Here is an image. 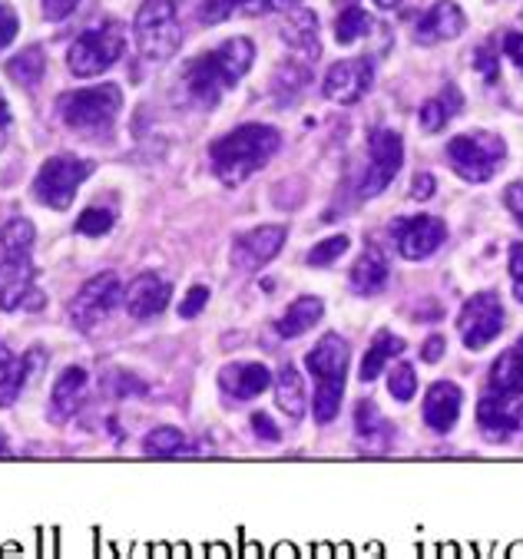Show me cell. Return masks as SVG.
Here are the masks:
<instances>
[{
	"instance_id": "obj_13",
	"label": "cell",
	"mask_w": 523,
	"mask_h": 559,
	"mask_svg": "<svg viewBox=\"0 0 523 559\" xmlns=\"http://www.w3.org/2000/svg\"><path fill=\"white\" fill-rule=\"evenodd\" d=\"M368 153H371V163L361 179V199H375L394 182V176L404 166V140H401V133L378 127L368 136Z\"/></svg>"
},
{
	"instance_id": "obj_5",
	"label": "cell",
	"mask_w": 523,
	"mask_h": 559,
	"mask_svg": "<svg viewBox=\"0 0 523 559\" xmlns=\"http://www.w3.org/2000/svg\"><path fill=\"white\" fill-rule=\"evenodd\" d=\"M348 342L342 334L329 331L319 338V345L305 355V371L316 378V401H311V414H316L319 424H332L342 411V394H345V381H348Z\"/></svg>"
},
{
	"instance_id": "obj_9",
	"label": "cell",
	"mask_w": 523,
	"mask_h": 559,
	"mask_svg": "<svg viewBox=\"0 0 523 559\" xmlns=\"http://www.w3.org/2000/svg\"><path fill=\"white\" fill-rule=\"evenodd\" d=\"M93 159H80V156H70V153H60V156H50L37 176H34V199L47 209H57V212H67L73 205V195L76 189L93 176Z\"/></svg>"
},
{
	"instance_id": "obj_28",
	"label": "cell",
	"mask_w": 523,
	"mask_h": 559,
	"mask_svg": "<svg viewBox=\"0 0 523 559\" xmlns=\"http://www.w3.org/2000/svg\"><path fill=\"white\" fill-rule=\"evenodd\" d=\"M388 278H391V265H388V259H384V252L378 246H368L358 255V262L352 265V288L361 298H371V295L384 292Z\"/></svg>"
},
{
	"instance_id": "obj_43",
	"label": "cell",
	"mask_w": 523,
	"mask_h": 559,
	"mask_svg": "<svg viewBox=\"0 0 523 559\" xmlns=\"http://www.w3.org/2000/svg\"><path fill=\"white\" fill-rule=\"evenodd\" d=\"M503 205H507V212L513 215V222L523 229V182H510L507 189H503Z\"/></svg>"
},
{
	"instance_id": "obj_42",
	"label": "cell",
	"mask_w": 523,
	"mask_h": 559,
	"mask_svg": "<svg viewBox=\"0 0 523 559\" xmlns=\"http://www.w3.org/2000/svg\"><path fill=\"white\" fill-rule=\"evenodd\" d=\"M17 31H21V21H17V14H14V8L0 0V50L14 44Z\"/></svg>"
},
{
	"instance_id": "obj_29",
	"label": "cell",
	"mask_w": 523,
	"mask_h": 559,
	"mask_svg": "<svg viewBox=\"0 0 523 559\" xmlns=\"http://www.w3.org/2000/svg\"><path fill=\"white\" fill-rule=\"evenodd\" d=\"M487 391H500V394L523 397V334L490 365Z\"/></svg>"
},
{
	"instance_id": "obj_19",
	"label": "cell",
	"mask_w": 523,
	"mask_h": 559,
	"mask_svg": "<svg viewBox=\"0 0 523 559\" xmlns=\"http://www.w3.org/2000/svg\"><path fill=\"white\" fill-rule=\"evenodd\" d=\"M169 295H173V285L156 275V272H143L130 282V288L123 292V301H127V311L130 318L136 321H150L156 314H163L169 308Z\"/></svg>"
},
{
	"instance_id": "obj_12",
	"label": "cell",
	"mask_w": 523,
	"mask_h": 559,
	"mask_svg": "<svg viewBox=\"0 0 523 559\" xmlns=\"http://www.w3.org/2000/svg\"><path fill=\"white\" fill-rule=\"evenodd\" d=\"M391 236L401 259L421 262L448 242V222L438 215H401L391 222Z\"/></svg>"
},
{
	"instance_id": "obj_51",
	"label": "cell",
	"mask_w": 523,
	"mask_h": 559,
	"mask_svg": "<svg viewBox=\"0 0 523 559\" xmlns=\"http://www.w3.org/2000/svg\"><path fill=\"white\" fill-rule=\"evenodd\" d=\"M375 4H378L381 11H397V8H401V0H375Z\"/></svg>"
},
{
	"instance_id": "obj_21",
	"label": "cell",
	"mask_w": 523,
	"mask_h": 559,
	"mask_svg": "<svg viewBox=\"0 0 523 559\" xmlns=\"http://www.w3.org/2000/svg\"><path fill=\"white\" fill-rule=\"evenodd\" d=\"M301 0H202L199 21L223 24L229 17H265V14H288Z\"/></svg>"
},
{
	"instance_id": "obj_14",
	"label": "cell",
	"mask_w": 523,
	"mask_h": 559,
	"mask_svg": "<svg viewBox=\"0 0 523 559\" xmlns=\"http://www.w3.org/2000/svg\"><path fill=\"white\" fill-rule=\"evenodd\" d=\"M477 427L487 443H507L513 433H523V401L513 394L487 391L477 404Z\"/></svg>"
},
{
	"instance_id": "obj_46",
	"label": "cell",
	"mask_w": 523,
	"mask_h": 559,
	"mask_svg": "<svg viewBox=\"0 0 523 559\" xmlns=\"http://www.w3.org/2000/svg\"><path fill=\"white\" fill-rule=\"evenodd\" d=\"M80 8V0H44V17L47 21H67Z\"/></svg>"
},
{
	"instance_id": "obj_40",
	"label": "cell",
	"mask_w": 523,
	"mask_h": 559,
	"mask_svg": "<svg viewBox=\"0 0 523 559\" xmlns=\"http://www.w3.org/2000/svg\"><path fill=\"white\" fill-rule=\"evenodd\" d=\"M209 298H213V292H209L205 285H192V288L186 292L182 305H179V318H182V321L199 318V314H202V308L209 305Z\"/></svg>"
},
{
	"instance_id": "obj_6",
	"label": "cell",
	"mask_w": 523,
	"mask_h": 559,
	"mask_svg": "<svg viewBox=\"0 0 523 559\" xmlns=\"http://www.w3.org/2000/svg\"><path fill=\"white\" fill-rule=\"evenodd\" d=\"M133 37L140 57L153 67L176 57V50L182 47V27L173 0H143L133 21Z\"/></svg>"
},
{
	"instance_id": "obj_23",
	"label": "cell",
	"mask_w": 523,
	"mask_h": 559,
	"mask_svg": "<svg viewBox=\"0 0 523 559\" xmlns=\"http://www.w3.org/2000/svg\"><path fill=\"white\" fill-rule=\"evenodd\" d=\"M355 437L368 454H388L394 443V424L381 414V407L371 397L358 401L355 407Z\"/></svg>"
},
{
	"instance_id": "obj_31",
	"label": "cell",
	"mask_w": 523,
	"mask_h": 559,
	"mask_svg": "<svg viewBox=\"0 0 523 559\" xmlns=\"http://www.w3.org/2000/svg\"><path fill=\"white\" fill-rule=\"evenodd\" d=\"M272 388H275V404H278V411H282L292 424H298V420L305 417V384H301V374H298L292 365H282L278 374H275V381H272Z\"/></svg>"
},
{
	"instance_id": "obj_11",
	"label": "cell",
	"mask_w": 523,
	"mask_h": 559,
	"mask_svg": "<svg viewBox=\"0 0 523 559\" xmlns=\"http://www.w3.org/2000/svg\"><path fill=\"white\" fill-rule=\"evenodd\" d=\"M123 301V285L114 272H103V275H93L80 292L76 298L70 301L67 308V318L76 331L90 334L99 321H107L114 314V308Z\"/></svg>"
},
{
	"instance_id": "obj_39",
	"label": "cell",
	"mask_w": 523,
	"mask_h": 559,
	"mask_svg": "<svg viewBox=\"0 0 523 559\" xmlns=\"http://www.w3.org/2000/svg\"><path fill=\"white\" fill-rule=\"evenodd\" d=\"M474 70H477L490 86L500 83V40H484V44L474 50Z\"/></svg>"
},
{
	"instance_id": "obj_50",
	"label": "cell",
	"mask_w": 523,
	"mask_h": 559,
	"mask_svg": "<svg viewBox=\"0 0 523 559\" xmlns=\"http://www.w3.org/2000/svg\"><path fill=\"white\" fill-rule=\"evenodd\" d=\"M0 457H11V440L4 430H0Z\"/></svg>"
},
{
	"instance_id": "obj_8",
	"label": "cell",
	"mask_w": 523,
	"mask_h": 559,
	"mask_svg": "<svg viewBox=\"0 0 523 559\" xmlns=\"http://www.w3.org/2000/svg\"><path fill=\"white\" fill-rule=\"evenodd\" d=\"M507 159V143L497 133L471 130L448 143V163L464 182H490Z\"/></svg>"
},
{
	"instance_id": "obj_25",
	"label": "cell",
	"mask_w": 523,
	"mask_h": 559,
	"mask_svg": "<svg viewBox=\"0 0 523 559\" xmlns=\"http://www.w3.org/2000/svg\"><path fill=\"white\" fill-rule=\"evenodd\" d=\"M282 40L305 53V60H319L322 57V40H319V17L311 14L308 8H292L288 11V24L282 27Z\"/></svg>"
},
{
	"instance_id": "obj_38",
	"label": "cell",
	"mask_w": 523,
	"mask_h": 559,
	"mask_svg": "<svg viewBox=\"0 0 523 559\" xmlns=\"http://www.w3.org/2000/svg\"><path fill=\"white\" fill-rule=\"evenodd\" d=\"M388 394L397 401V404H407V401H414V394H417V374H414V368L411 365H394L391 371H388Z\"/></svg>"
},
{
	"instance_id": "obj_3",
	"label": "cell",
	"mask_w": 523,
	"mask_h": 559,
	"mask_svg": "<svg viewBox=\"0 0 523 559\" xmlns=\"http://www.w3.org/2000/svg\"><path fill=\"white\" fill-rule=\"evenodd\" d=\"M278 146H282V133L275 127L246 123L209 143V163H213V173L223 186L236 189L249 176H255L262 166H269Z\"/></svg>"
},
{
	"instance_id": "obj_24",
	"label": "cell",
	"mask_w": 523,
	"mask_h": 559,
	"mask_svg": "<svg viewBox=\"0 0 523 559\" xmlns=\"http://www.w3.org/2000/svg\"><path fill=\"white\" fill-rule=\"evenodd\" d=\"M86 388H90V374L80 365L63 368V374L54 381V391H50V411H47L50 420L67 424L70 417H76V411L86 401Z\"/></svg>"
},
{
	"instance_id": "obj_34",
	"label": "cell",
	"mask_w": 523,
	"mask_h": 559,
	"mask_svg": "<svg viewBox=\"0 0 523 559\" xmlns=\"http://www.w3.org/2000/svg\"><path fill=\"white\" fill-rule=\"evenodd\" d=\"M371 31H375V17H371L365 8H348V11H342L338 21H335V40H338L342 47H352L355 40L368 37Z\"/></svg>"
},
{
	"instance_id": "obj_33",
	"label": "cell",
	"mask_w": 523,
	"mask_h": 559,
	"mask_svg": "<svg viewBox=\"0 0 523 559\" xmlns=\"http://www.w3.org/2000/svg\"><path fill=\"white\" fill-rule=\"evenodd\" d=\"M189 451L186 447V437L179 427H156L146 433L143 440V454L146 457H159V461H169V457H182Z\"/></svg>"
},
{
	"instance_id": "obj_44",
	"label": "cell",
	"mask_w": 523,
	"mask_h": 559,
	"mask_svg": "<svg viewBox=\"0 0 523 559\" xmlns=\"http://www.w3.org/2000/svg\"><path fill=\"white\" fill-rule=\"evenodd\" d=\"M252 430H255L259 440H269V443H278V440H282V430L272 424V417H269L265 411H255V414H252Z\"/></svg>"
},
{
	"instance_id": "obj_47",
	"label": "cell",
	"mask_w": 523,
	"mask_h": 559,
	"mask_svg": "<svg viewBox=\"0 0 523 559\" xmlns=\"http://www.w3.org/2000/svg\"><path fill=\"white\" fill-rule=\"evenodd\" d=\"M435 189H438V182H435L431 173H417L411 179V199H417V202H428L435 195Z\"/></svg>"
},
{
	"instance_id": "obj_22",
	"label": "cell",
	"mask_w": 523,
	"mask_h": 559,
	"mask_svg": "<svg viewBox=\"0 0 523 559\" xmlns=\"http://www.w3.org/2000/svg\"><path fill=\"white\" fill-rule=\"evenodd\" d=\"M464 391L454 381H435L425 394V424L435 433H451L461 420Z\"/></svg>"
},
{
	"instance_id": "obj_41",
	"label": "cell",
	"mask_w": 523,
	"mask_h": 559,
	"mask_svg": "<svg viewBox=\"0 0 523 559\" xmlns=\"http://www.w3.org/2000/svg\"><path fill=\"white\" fill-rule=\"evenodd\" d=\"M507 269H510V282H513V298L523 301V242H510Z\"/></svg>"
},
{
	"instance_id": "obj_2",
	"label": "cell",
	"mask_w": 523,
	"mask_h": 559,
	"mask_svg": "<svg viewBox=\"0 0 523 559\" xmlns=\"http://www.w3.org/2000/svg\"><path fill=\"white\" fill-rule=\"evenodd\" d=\"M255 63V47L249 37H229L223 40L216 50H205L199 57H192L186 67H182V83H186V93L205 106L213 109L219 106V99L252 70Z\"/></svg>"
},
{
	"instance_id": "obj_35",
	"label": "cell",
	"mask_w": 523,
	"mask_h": 559,
	"mask_svg": "<svg viewBox=\"0 0 523 559\" xmlns=\"http://www.w3.org/2000/svg\"><path fill=\"white\" fill-rule=\"evenodd\" d=\"M44 70H47V57L40 47H27L24 53H17L11 63H8V73L21 83V86H37L44 80Z\"/></svg>"
},
{
	"instance_id": "obj_27",
	"label": "cell",
	"mask_w": 523,
	"mask_h": 559,
	"mask_svg": "<svg viewBox=\"0 0 523 559\" xmlns=\"http://www.w3.org/2000/svg\"><path fill=\"white\" fill-rule=\"evenodd\" d=\"M322 314H325V301L319 298V295H301V298H295L285 311H282V318L275 321V331H278V338H301L305 331H311L319 321H322Z\"/></svg>"
},
{
	"instance_id": "obj_7",
	"label": "cell",
	"mask_w": 523,
	"mask_h": 559,
	"mask_svg": "<svg viewBox=\"0 0 523 559\" xmlns=\"http://www.w3.org/2000/svg\"><path fill=\"white\" fill-rule=\"evenodd\" d=\"M127 50V34H123V24L120 21H103L96 27H86L67 50V67L73 76L80 80H90V76H99L107 73L110 67L120 63Z\"/></svg>"
},
{
	"instance_id": "obj_4",
	"label": "cell",
	"mask_w": 523,
	"mask_h": 559,
	"mask_svg": "<svg viewBox=\"0 0 523 559\" xmlns=\"http://www.w3.org/2000/svg\"><path fill=\"white\" fill-rule=\"evenodd\" d=\"M123 109V90L117 83L83 86L57 96V117L67 130L83 133L86 140H110Z\"/></svg>"
},
{
	"instance_id": "obj_26",
	"label": "cell",
	"mask_w": 523,
	"mask_h": 559,
	"mask_svg": "<svg viewBox=\"0 0 523 559\" xmlns=\"http://www.w3.org/2000/svg\"><path fill=\"white\" fill-rule=\"evenodd\" d=\"M464 109V96L457 90V83H444L438 96H431L425 106H421V114H417V123H421L425 133H441L448 130V123L457 120V114Z\"/></svg>"
},
{
	"instance_id": "obj_32",
	"label": "cell",
	"mask_w": 523,
	"mask_h": 559,
	"mask_svg": "<svg viewBox=\"0 0 523 559\" xmlns=\"http://www.w3.org/2000/svg\"><path fill=\"white\" fill-rule=\"evenodd\" d=\"M308 83H311V70L301 67V63H295V60H288V63H282V67L275 70V76H272V93H275L278 103H295L298 93H301Z\"/></svg>"
},
{
	"instance_id": "obj_1",
	"label": "cell",
	"mask_w": 523,
	"mask_h": 559,
	"mask_svg": "<svg viewBox=\"0 0 523 559\" xmlns=\"http://www.w3.org/2000/svg\"><path fill=\"white\" fill-rule=\"evenodd\" d=\"M34 242L37 229L27 218H11L0 226V308L4 311H40L47 305L37 285Z\"/></svg>"
},
{
	"instance_id": "obj_48",
	"label": "cell",
	"mask_w": 523,
	"mask_h": 559,
	"mask_svg": "<svg viewBox=\"0 0 523 559\" xmlns=\"http://www.w3.org/2000/svg\"><path fill=\"white\" fill-rule=\"evenodd\" d=\"M444 348H448V342L441 338V334H431V338L425 342V348H421V361L438 365V361L444 358Z\"/></svg>"
},
{
	"instance_id": "obj_16",
	"label": "cell",
	"mask_w": 523,
	"mask_h": 559,
	"mask_svg": "<svg viewBox=\"0 0 523 559\" xmlns=\"http://www.w3.org/2000/svg\"><path fill=\"white\" fill-rule=\"evenodd\" d=\"M371 83H375V63L368 57H352V60H338L329 67L322 80V93L332 103L352 106L371 90Z\"/></svg>"
},
{
	"instance_id": "obj_36",
	"label": "cell",
	"mask_w": 523,
	"mask_h": 559,
	"mask_svg": "<svg viewBox=\"0 0 523 559\" xmlns=\"http://www.w3.org/2000/svg\"><path fill=\"white\" fill-rule=\"evenodd\" d=\"M114 226H117V212L110 205H90V209H83L76 215V233L80 236H90V239L107 236Z\"/></svg>"
},
{
	"instance_id": "obj_20",
	"label": "cell",
	"mask_w": 523,
	"mask_h": 559,
	"mask_svg": "<svg viewBox=\"0 0 523 559\" xmlns=\"http://www.w3.org/2000/svg\"><path fill=\"white\" fill-rule=\"evenodd\" d=\"M272 381H275V374L259 361H236L219 371V388L236 404L255 401L259 394H265L272 388Z\"/></svg>"
},
{
	"instance_id": "obj_45",
	"label": "cell",
	"mask_w": 523,
	"mask_h": 559,
	"mask_svg": "<svg viewBox=\"0 0 523 559\" xmlns=\"http://www.w3.org/2000/svg\"><path fill=\"white\" fill-rule=\"evenodd\" d=\"M500 50H503V57H510V60L516 63V70L523 73V34L507 31V34L500 37Z\"/></svg>"
},
{
	"instance_id": "obj_49",
	"label": "cell",
	"mask_w": 523,
	"mask_h": 559,
	"mask_svg": "<svg viewBox=\"0 0 523 559\" xmlns=\"http://www.w3.org/2000/svg\"><path fill=\"white\" fill-rule=\"evenodd\" d=\"M11 123H14V117H11V103H8L4 93H0V146H4L8 133H11Z\"/></svg>"
},
{
	"instance_id": "obj_37",
	"label": "cell",
	"mask_w": 523,
	"mask_h": 559,
	"mask_svg": "<svg viewBox=\"0 0 523 559\" xmlns=\"http://www.w3.org/2000/svg\"><path fill=\"white\" fill-rule=\"evenodd\" d=\"M348 246H352L348 236H329L325 242H319L316 249H311V252L305 255V262H308L311 269H329V265H335V262L348 252Z\"/></svg>"
},
{
	"instance_id": "obj_30",
	"label": "cell",
	"mask_w": 523,
	"mask_h": 559,
	"mask_svg": "<svg viewBox=\"0 0 523 559\" xmlns=\"http://www.w3.org/2000/svg\"><path fill=\"white\" fill-rule=\"evenodd\" d=\"M404 338L401 334H394V331H388V328H381L375 338H371V345H368V352H365V358H361V381L365 384H371L375 378H381L384 374V368H388V361H394V358H401L404 355Z\"/></svg>"
},
{
	"instance_id": "obj_17",
	"label": "cell",
	"mask_w": 523,
	"mask_h": 559,
	"mask_svg": "<svg viewBox=\"0 0 523 559\" xmlns=\"http://www.w3.org/2000/svg\"><path fill=\"white\" fill-rule=\"evenodd\" d=\"M464 31H467V17H464L461 4H454V0H438V4H431L421 17H417L414 44L435 47L444 40H457Z\"/></svg>"
},
{
	"instance_id": "obj_15",
	"label": "cell",
	"mask_w": 523,
	"mask_h": 559,
	"mask_svg": "<svg viewBox=\"0 0 523 559\" xmlns=\"http://www.w3.org/2000/svg\"><path fill=\"white\" fill-rule=\"evenodd\" d=\"M285 239H288V229L285 226H259V229H249V233L236 236L233 252H229L233 269H239L246 275L265 269L282 252Z\"/></svg>"
},
{
	"instance_id": "obj_18",
	"label": "cell",
	"mask_w": 523,
	"mask_h": 559,
	"mask_svg": "<svg viewBox=\"0 0 523 559\" xmlns=\"http://www.w3.org/2000/svg\"><path fill=\"white\" fill-rule=\"evenodd\" d=\"M47 355L34 348L31 355L17 358L8 345H0V407H14L34 374H40Z\"/></svg>"
},
{
	"instance_id": "obj_10",
	"label": "cell",
	"mask_w": 523,
	"mask_h": 559,
	"mask_svg": "<svg viewBox=\"0 0 523 559\" xmlns=\"http://www.w3.org/2000/svg\"><path fill=\"white\" fill-rule=\"evenodd\" d=\"M503 324H507V311L494 292H477L474 298L464 301L457 314V334L467 352H484L487 345H494Z\"/></svg>"
}]
</instances>
